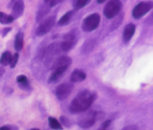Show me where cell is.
<instances>
[{
	"label": "cell",
	"instance_id": "6da1fadb",
	"mask_svg": "<svg viewBox=\"0 0 153 130\" xmlns=\"http://www.w3.org/2000/svg\"><path fill=\"white\" fill-rule=\"evenodd\" d=\"M97 95L96 93L89 90L81 91L78 96L72 100L70 104V112L71 113H81L86 111L95 102Z\"/></svg>",
	"mask_w": 153,
	"mask_h": 130
},
{
	"label": "cell",
	"instance_id": "7a4b0ae2",
	"mask_svg": "<svg viewBox=\"0 0 153 130\" xmlns=\"http://www.w3.org/2000/svg\"><path fill=\"white\" fill-rule=\"evenodd\" d=\"M79 33L78 31V29L71 30L68 33H66L63 37V41L61 42V44L59 46L61 51L63 52L70 51L76 44V42L79 40Z\"/></svg>",
	"mask_w": 153,
	"mask_h": 130
},
{
	"label": "cell",
	"instance_id": "3957f363",
	"mask_svg": "<svg viewBox=\"0 0 153 130\" xmlns=\"http://www.w3.org/2000/svg\"><path fill=\"white\" fill-rule=\"evenodd\" d=\"M122 10V2L119 0H110L106 3L103 9L104 16L108 19L116 17Z\"/></svg>",
	"mask_w": 153,
	"mask_h": 130
},
{
	"label": "cell",
	"instance_id": "277c9868",
	"mask_svg": "<svg viewBox=\"0 0 153 130\" xmlns=\"http://www.w3.org/2000/svg\"><path fill=\"white\" fill-rule=\"evenodd\" d=\"M71 62H72V59L69 56H59V59H56L54 61V64L52 66L53 73L62 76L64 74V72L67 70V68L71 65Z\"/></svg>",
	"mask_w": 153,
	"mask_h": 130
},
{
	"label": "cell",
	"instance_id": "5b68a950",
	"mask_svg": "<svg viewBox=\"0 0 153 130\" xmlns=\"http://www.w3.org/2000/svg\"><path fill=\"white\" fill-rule=\"evenodd\" d=\"M100 16L99 13H92L86 17L83 22H82V30L84 32H92L96 30L99 25H100Z\"/></svg>",
	"mask_w": 153,
	"mask_h": 130
},
{
	"label": "cell",
	"instance_id": "8992f818",
	"mask_svg": "<svg viewBox=\"0 0 153 130\" xmlns=\"http://www.w3.org/2000/svg\"><path fill=\"white\" fill-rule=\"evenodd\" d=\"M55 23H56V16H55L47 17L45 20H43L40 23V25L38 26V28L36 29V36H42L46 35V33H48L51 31V29L54 27Z\"/></svg>",
	"mask_w": 153,
	"mask_h": 130
},
{
	"label": "cell",
	"instance_id": "52a82bcc",
	"mask_svg": "<svg viewBox=\"0 0 153 130\" xmlns=\"http://www.w3.org/2000/svg\"><path fill=\"white\" fill-rule=\"evenodd\" d=\"M153 8V2H140L138 3L132 11V16L134 18L139 19L143 17Z\"/></svg>",
	"mask_w": 153,
	"mask_h": 130
},
{
	"label": "cell",
	"instance_id": "ba28073f",
	"mask_svg": "<svg viewBox=\"0 0 153 130\" xmlns=\"http://www.w3.org/2000/svg\"><path fill=\"white\" fill-rule=\"evenodd\" d=\"M74 86L70 83H61L56 87V98L59 100H64L69 97Z\"/></svg>",
	"mask_w": 153,
	"mask_h": 130
},
{
	"label": "cell",
	"instance_id": "9c48e42d",
	"mask_svg": "<svg viewBox=\"0 0 153 130\" xmlns=\"http://www.w3.org/2000/svg\"><path fill=\"white\" fill-rule=\"evenodd\" d=\"M97 117H98V114L95 112L86 114L79 120V126L82 128H90L91 126H93L95 124L96 121H97V119H98Z\"/></svg>",
	"mask_w": 153,
	"mask_h": 130
},
{
	"label": "cell",
	"instance_id": "30bf717a",
	"mask_svg": "<svg viewBox=\"0 0 153 130\" xmlns=\"http://www.w3.org/2000/svg\"><path fill=\"white\" fill-rule=\"evenodd\" d=\"M51 10V7L49 5V1L48 0H46V1L43 2V4L40 6L39 10H38L37 12V16H36V21H41L43 17H45V16H47L48 13H49Z\"/></svg>",
	"mask_w": 153,
	"mask_h": 130
},
{
	"label": "cell",
	"instance_id": "8fae6325",
	"mask_svg": "<svg viewBox=\"0 0 153 130\" xmlns=\"http://www.w3.org/2000/svg\"><path fill=\"white\" fill-rule=\"evenodd\" d=\"M136 31V27L134 24L130 23V24H127L124 28V31H123V41L127 43L128 41H130V39L133 37L134 33H135Z\"/></svg>",
	"mask_w": 153,
	"mask_h": 130
},
{
	"label": "cell",
	"instance_id": "7c38bea8",
	"mask_svg": "<svg viewBox=\"0 0 153 130\" xmlns=\"http://www.w3.org/2000/svg\"><path fill=\"white\" fill-rule=\"evenodd\" d=\"M23 12H24V2L22 0H18V1L14 2L13 6V14H12L13 19L20 17L22 16Z\"/></svg>",
	"mask_w": 153,
	"mask_h": 130
},
{
	"label": "cell",
	"instance_id": "4fadbf2b",
	"mask_svg": "<svg viewBox=\"0 0 153 130\" xmlns=\"http://www.w3.org/2000/svg\"><path fill=\"white\" fill-rule=\"evenodd\" d=\"M86 79V74L82 70H79V69H76L72 72L71 74V81L72 82H80Z\"/></svg>",
	"mask_w": 153,
	"mask_h": 130
},
{
	"label": "cell",
	"instance_id": "5bb4252c",
	"mask_svg": "<svg viewBox=\"0 0 153 130\" xmlns=\"http://www.w3.org/2000/svg\"><path fill=\"white\" fill-rule=\"evenodd\" d=\"M94 46H95V40L94 39H89L87 41H85L83 46L81 47V53H82L83 55L89 54V53L94 49Z\"/></svg>",
	"mask_w": 153,
	"mask_h": 130
},
{
	"label": "cell",
	"instance_id": "9a60e30c",
	"mask_svg": "<svg viewBox=\"0 0 153 130\" xmlns=\"http://www.w3.org/2000/svg\"><path fill=\"white\" fill-rule=\"evenodd\" d=\"M24 44V39H23V33L22 32H18L17 35L16 36V40H14V48L18 52L22 50Z\"/></svg>",
	"mask_w": 153,
	"mask_h": 130
},
{
	"label": "cell",
	"instance_id": "2e32d148",
	"mask_svg": "<svg viewBox=\"0 0 153 130\" xmlns=\"http://www.w3.org/2000/svg\"><path fill=\"white\" fill-rule=\"evenodd\" d=\"M16 81L18 82L19 87L24 89V90H28L29 88V81L26 76L24 75H19L16 78Z\"/></svg>",
	"mask_w": 153,
	"mask_h": 130
},
{
	"label": "cell",
	"instance_id": "e0dca14e",
	"mask_svg": "<svg viewBox=\"0 0 153 130\" xmlns=\"http://www.w3.org/2000/svg\"><path fill=\"white\" fill-rule=\"evenodd\" d=\"M72 14H73V12H72V11H70L68 13H66L65 14H63L62 17L59 20V22H57L59 26H66L67 24H69L70 19L72 17Z\"/></svg>",
	"mask_w": 153,
	"mask_h": 130
},
{
	"label": "cell",
	"instance_id": "ac0fdd59",
	"mask_svg": "<svg viewBox=\"0 0 153 130\" xmlns=\"http://www.w3.org/2000/svg\"><path fill=\"white\" fill-rule=\"evenodd\" d=\"M12 56H13V55L10 52H4L1 56V59H0V63H1V65H3V66L9 65L10 62H11Z\"/></svg>",
	"mask_w": 153,
	"mask_h": 130
},
{
	"label": "cell",
	"instance_id": "d6986e66",
	"mask_svg": "<svg viewBox=\"0 0 153 130\" xmlns=\"http://www.w3.org/2000/svg\"><path fill=\"white\" fill-rule=\"evenodd\" d=\"M48 122H49V126L52 128V129H55V130H62V128L60 123L57 121L56 119L55 118H49L48 119Z\"/></svg>",
	"mask_w": 153,
	"mask_h": 130
},
{
	"label": "cell",
	"instance_id": "ffe728a7",
	"mask_svg": "<svg viewBox=\"0 0 153 130\" xmlns=\"http://www.w3.org/2000/svg\"><path fill=\"white\" fill-rule=\"evenodd\" d=\"M14 20L12 16H9L2 12H0V23L1 24H10Z\"/></svg>",
	"mask_w": 153,
	"mask_h": 130
},
{
	"label": "cell",
	"instance_id": "44dd1931",
	"mask_svg": "<svg viewBox=\"0 0 153 130\" xmlns=\"http://www.w3.org/2000/svg\"><path fill=\"white\" fill-rule=\"evenodd\" d=\"M89 3V0H76L74 2V8L75 10H79L81 8H83Z\"/></svg>",
	"mask_w": 153,
	"mask_h": 130
},
{
	"label": "cell",
	"instance_id": "7402d4cb",
	"mask_svg": "<svg viewBox=\"0 0 153 130\" xmlns=\"http://www.w3.org/2000/svg\"><path fill=\"white\" fill-rule=\"evenodd\" d=\"M99 130H112V123L111 121H106L102 123V126H100Z\"/></svg>",
	"mask_w": 153,
	"mask_h": 130
},
{
	"label": "cell",
	"instance_id": "603a6c76",
	"mask_svg": "<svg viewBox=\"0 0 153 130\" xmlns=\"http://www.w3.org/2000/svg\"><path fill=\"white\" fill-rule=\"evenodd\" d=\"M18 57H19L18 53H16V54L13 55L11 62H10V66H11V68H14V67H16L17 61H18Z\"/></svg>",
	"mask_w": 153,
	"mask_h": 130
},
{
	"label": "cell",
	"instance_id": "cb8c5ba5",
	"mask_svg": "<svg viewBox=\"0 0 153 130\" xmlns=\"http://www.w3.org/2000/svg\"><path fill=\"white\" fill-rule=\"evenodd\" d=\"M61 75H57V74H54L52 73V75L50 76L49 78V82H52V83H55V82H57L60 79H61Z\"/></svg>",
	"mask_w": 153,
	"mask_h": 130
},
{
	"label": "cell",
	"instance_id": "d4e9b609",
	"mask_svg": "<svg viewBox=\"0 0 153 130\" xmlns=\"http://www.w3.org/2000/svg\"><path fill=\"white\" fill-rule=\"evenodd\" d=\"M123 18V14H121V16H120L119 18H117V19H115V21L113 22V24H112V27H111V29L113 30V29H116L120 24H121V21H122V19Z\"/></svg>",
	"mask_w": 153,
	"mask_h": 130
},
{
	"label": "cell",
	"instance_id": "484cf974",
	"mask_svg": "<svg viewBox=\"0 0 153 130\" xmlns=\"http://www.w3.org/2000/svg\"><path fill=\"white\" fill-rule=\"evenodd\" d=\"M60 121H61V122H63V123L66 126V127H69V126H71V123H69L70 121H69V119H68V118H65V117L62 116V117H60Z\"/></svg>",
	"mask_w": 153,
	"mask_h": 130
},
{
	"label": "cell",
	"instance_id": "4316f807",
	"mask_svg": "<svg viewBox=\"0 0 153 130\" xmlns=\"http://www.w3.org/2000/svg\"><path fill=\"white\" fill-rule=\"evenodd\" d=\"M122 130H139V128H138L136 126H129L124 127V128L122 129Z\"/></svg>",
	"mask_w": 153,
	"mask_h": 130
},
{
	"label": "cell",
	"instance_id": "83f0119b",
	"mask_svg": "<svg viewBox=\"0 0 153 130\" xmlns=\"http://www.w3.org/2000/svg\"><path fill=\"white\" fill-rule=\"evenodd\" d=\"M11 31V28H6V29H3L2 30V36H5L7 33Z\"/></svg>",
	"mask_w": 153,
	"mask_h": 130
},
{
	"label": "cell",
	"instance_id": "f1b7e54d",
	"mask_svg": "<svg viewBox=\"0 0 153 130\" xmlns=\"http://www.w3.org/2000/svg\"><path fill=\"white\" fill-rule=\"evenodd\" d=\"M4 73H5V69H3L2 67H0V77H2Z\"/></svg>",
	"mask_w": 153,
	"mask_h": 130
},
{
	"label": "cell",
	"instance_id": "f546056e",
	"mask_svg": "<svg viewBox=\"0 0 153 130\" xmlns=\"http://www.w3.org/2000/svg\"><path fill=\"white\" fill-rule=\"evenodd\" d=\"M0 130H10V127L9 126H2V127H0Z\"/></svg>",
	"mask_w": 153,
	"mask_h": 130
},
{
	"label": "cell",
	"instance_id": "4dcf8cb0",
	"mask_svg": "<svg viewBox=\"0 0 153 130\" xmlns=\"http://www.w3.org/2000/svg\"><path fill=\"white\" fill-rule=\"evenodd\" d=\"M31 130H39V129H37V128H33V129H31Z\"/></svg>",
	"mask_w": 153,
	"mask_h": 130
},
{
	"label": "cell",
	"instance_id": "1f68e13d",
	"mask_svg": "<svg viewBox=\"0 0 153 130\" xmlns=\"http://www.w3.org/2000/svg\"><path fill=\"white\" fill-rule=\"evenodd\" d=\"M151 18H153V13H152V14H151Z\"/></svg>",
	"mask_w": 153,
	"mask_h": 130
}]
</instances>
